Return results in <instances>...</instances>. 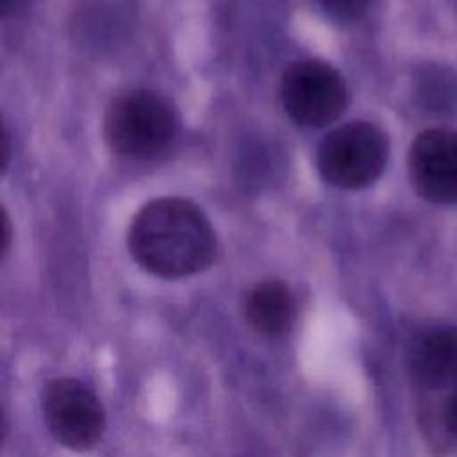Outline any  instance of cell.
Masks as SVG:
<instances>
[{
    "mask_svg": "<svg viewBox=\"0 0 457 457\" xmlns=\"http://www.w3.org/2000/svg\"><path fill=\"white\" fill-rule=\"evenodd\" d=\"M127 245L134 261L161 278H182L216 259V234L204 211L184 198H157L134 216Z\"/></svg>",
    "mask_w": 457,
    "mask_h": 457,
    "instance_id": "obj_1",
    "label": "cell"
},
{
    "mask_svg": "<svg viewBox=\"0 0 457 457\" xmlns=\"http://www.w3.org/2000/svg\"><path fill=\"white\" fill-rule=\"evenodd\" d=\"M177 132L179 118L173 105L148 89L116 96L104 116L105 141L123 157H155L173 143Z\"/></svg>",
    "mask_w": 457,
    "mask_h": 457,
    "instance_id": "obj_2",
    "label": "cell"
},
{
    "mask_svg": "<svg viewBox=\"0 0 457 457\" xmlns=\"http://www.w3.org/2000/svg\"><path fill=\"white\" fill-rule=\"evenodd\" d=\"M387 154V137L377 125L352 121L320 143L316 162L328 184L339 189H362L382 175Z\"/></svg>",
    "mask_w": 457,
    "mask_h": 457,
    "instance_id": "obj_3",
    "label": "cell"
},
{
    "mask_svg": "<svg viewBox=\"0 0 457 457\" xmlns=\"http://www.w3.org/2000/svg\"><path fill=\"white\" fill-rule=\"evenodd\" d=\"M45 425L55 443L71 452H89L104 437L105 409L96 393L71 377H59L41 395Z\"/></svg>",
    "mask_w": 457,
    "mask_h": 457,
    "instance_id": "obj_4",
    "label": "cell"
},
{
    "mask_svg": "<svg viewBox=\"0 0 457 457\" xmlns=\"http://www.w3.org/2000/svg\"><path fill=\"white\" fill-rule=\"evenodd\" d=\"M280 98L287 116L303 127H325L346 107L348 91L343 77L330 64L316 59L291 62L280 80Z\"/></svg>",
    "mask_w": 457,
    "mask_h": 457,
    "instance_id": "obj_5",
    "label": "cell"
},
{
    "mask_svg": "<svg viewBox=\"0 0 457 457\" xmlns=\"http://www.w3.org/2000/svg\"><path fill=\"white\" fill-rule=\"evenodd\" d=\"M409 177L432 204H457V130L427 129L409 150Z\"/></svg>",
    "mask_w": 457,
    "mask_h": 457,
    "instance_id": "obj_6",
    "label": "cell"
},
{
    "mask_svg": "<svg viewBox=\"0 0 457 457\" xmlns=\"http://www.w3.org/2000/svg\"><path fill=\"white\" fill-rule=\"evenodd\" d=\"M243 316L250 328L261 336H284L295 325L296 298L282 280H261L246 291Z\"/></svg>",
    "mask_w": 457,
    "mask_h": 457,
    "instance_id": "obj_7",
    "label": "cell"
},
{
    "mask_svg": "<svg viewBox=\"0 0 457 457\" xmlns=\"http://www.w3.org/2000/svg\"><path fill=\"white\" fill-rule=\"evenodd\" d=\"M412 370L428 387L457 384V328L437 327L427 332L414 348Z\"/></svg>",
    "mask_w": 457,
    "mask_h": 457,
    "instance_id": "obj_8",
    "label": "cell"
},
{
    "mask_svg": "<svg viewBox=\"0 0 457 457\" xmlns=\"http://www.w3.org/2000/svg\"><path fill=\"white\" fill-rule=\"evenodd\" d=\"M414 95L423 109L450 112L457 105V79L445 66H423L414 79Z\"/></svg>",
    "mask_w": 457,
    "mask_h": 457,
    "instance_id": "obj_9",
    "label": "cell"
},
{
    "mask_svg": "<svg viewBox=\"0 0 457 457\" xmlns=\"http://www.w3.org/2000/svg\"><path fill=\"white\" fill-rule=\"evenodd\" d=\"M323 12L341 23L359 20L370 7L371 0H316Z\"/></svg>",
    "mask_w": 457,
    "mask_h": 457,
    "instance_id": "obj_10",
    "label": "cell"
},
{
    "mask_svg": "<svg viewBox=\"0 0 457 457\" xmlns=\"http://www.w3.org/2000/svg\"><path fill=\"white\" fill-rule=\"evenodd\" d=\"M445 425L448 432L457 439V389L452 393L445 405Z\"/></svg>",
    "mask_w": 457,
    "mask_h": 457,
    "instance_id": "obj_11",
    "label": "cell"
},
{
    "mask_svg": "<svg viewBox=\"0 0 457 457\" xmlns=\"http://www.w3.org/2000/svg\"><path fill=\"white\" fill-rule=\"evenodd\" d=\"M25 5V0H0V12L2 18L16 14Z\"/></svg>",
    "mask_w": 457,
    "mask_h": 457,
    "instance_id": "obj_12",
    "label": "cell"
},
{
    "mask_svg": "<svg viewBox=\"0 0 457 457\" xmlns=\"http://www.w3.org/2000/svg\"><path fill=\"white\" fill-rule=\"evenodd\" d=\"M9 243H11V227H9V218L4 211V214H2V253H7Z\"/></svg>",
    "mask_w": 457,
    "mask_h": 457,
    "instance_id": "obj_13",
    "label": "cell"
}]
</instances>
